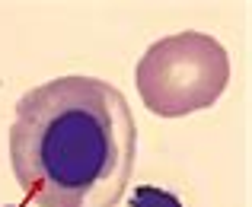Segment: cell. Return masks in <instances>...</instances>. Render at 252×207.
Masks as SVG:
<instances>
[{"instance_id": "obj_1", "label": "cell", "mask_w": 252, "mask_h": 207, "mask_svg": "<svg viewBox=\"0 0 252 207\" xmlns=\"http://www.w3.org/2000/svg\"><path fill=\"white\" fill-rule=\"evenodd\" d=\"M10 166L42 207H115L137 159V121L118 86L99 77H58L16 102Z\"/></svg>"}, {"instance_id": "obj_2", "label": "cell", "mask_w": 252, "mask_h": 207, "mask_svg": "<svg viewBox=\"0 0 252 207\" xmlns=\"http://www.w3.org/2000/svg\"><path fill=\"white\" fill-rule=\"evenodd\" d=\"M134 83L141 102L160 118L204 112L230 83V55L214 35L185 29L154 42L137 61Z\"/></svg>"}, {"instance_id": "obj_3", "label": "cell", "mask_w": 252, "mask_h": 207, "mask_svg": "<svg viewBox=\"0 0 252 207\" xmlns=\"http://www.w3.org/2000/svg\"><path fill=\"white\" fill-rule=\"evenodd\" d=\"M131 207H182L176 195H169V191L163 188H154V185H144V188L134 191V201Z\"/></svg>"}]
</instances>
